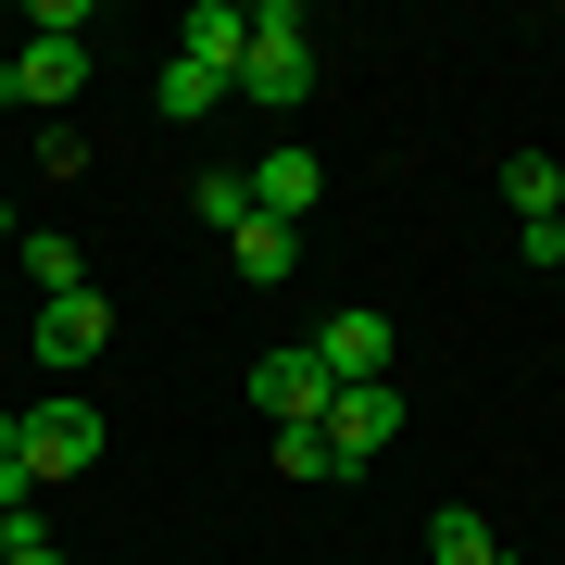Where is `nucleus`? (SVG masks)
Returning a JSON list of instances; mask_svg holds the SVG:
<instances>
[{"label": "nucleus", "mask_w": 565, "mask_h": 565, "mask_svg": "<svg viewBox=\"0 0 565 565\" xmlns=\"http://www.w3.org/2000/svg\"><path fill=\"white\" fill-rule=\"evenodd\" d=\"M88 88V39H25V51H0V114H51V102H76Z\"/></svg>", "instance_id": "obj_3"}, {"label": "nucleus", "mask_w": 565, "mask_h": 565, "mask_svg": "<svg viewBox=\"0 0 565 565\" xmlns=\"http://www.w3.org/2000/svg\"><path fill=\"white\" fill-rule=\"evenodd\" d=\"M114 340V302L102 289H63V302H39V364H88Z\"/></svg>", "instance_id": "obj_8"}, {"label": "nucleus", "mask_w": 565, "mask_h": 565, "mask_svg": "<svg viewBox=\"0 0 565 565\" xmlns=\"http://www.w3.org/2000/svg\"><path fill=\"white\" fill-rule=\"evenodd\" d=\"M25 39H88V0H25Z\"/></svg>", "instance_id": "obj_17"}, {"label": "nucleus", "mask_w": 565, "mask_h": 565, "mask_svg": "<svg viewBox=\"0 0 565 565\" xmlns=\"http://www.w3.org/2000/svg\"><path fill=\"white\" fill-rule=\"evenodd\" d=\"M13 252H25V277H39V302L88 289V252H76V239H13Z\"/></svg>", "instance_id": "obj_15"}, {"label": "nucleus", "mask_w": 565, "mask_h": 565, "mask_svg": "<svg viewBox=\"0 0 565 565\" xmlns=\"http://www.w3.org/2000/svg\"><path fill=\"white\" fill-rule=\"evenodd\" d=\"M226 264H239V277H252V289H277V277H289V264H302V226H277V214H252V226H239V239H226Z\"/></svg>", "instance_id": "obj_11"}, {"label": "nucleus", "mask_w": 565, "mask_h": 565, "mask_svg": "<svg viewBox=\"0 0 565 565\" xmlns=\"http://www.w3.org/2000/svg\"><path fill=\"white\" fill-rule=\"evenodd\" d=\"M13 565H76V553H63V541H25V553H13Z\"/></svg>", "instance_id": "obj_18"}, {"label": "nucleus", "mask_w": 565, "mask_h": 565, "mask_svg": "<svg viewBox=\"0 0 565 565\" xmlns=\"http://www.w3.org/2000/svg\"><path fill=\"white\" fill-rule=\"evenodd\" d=\"M390 352H403V327H390L377 302H340V315L315 327V364H327V377H340V390H364V377H390Z\"/></svg>", "instance_id": "obj_5"}, {"label": "nucleus", "mask_w": 565, "mask_h": 565, "mask_svg": "<svg viewBox=\"0 0 565 565\" xmlns=\"http://www.w3.org/2000/svg\"><path fill=\"white\" fill-rule=\"evenodd\" d=\"M202 226H214V239L252 226V163H202Z\"/></svg>", "instance_id": "obj_14"}, {"label": "nucleus", "mask_w": 565, "mask_h": 565, "mask_svg": "<svg viewBox=\"0 0 565 565\" xmlns=\"http://www.w3.org/2000/svg\"><path fill=\"white\" fill-rule=\"evenodd\" d=\"M503 202H515V226H553V214H565V163H553V151H515V163H503Z\"/></svg>", "instance_id": "obj_12"}, {"label": "nucleus", "mask_w": 565, "mask_h": 565, "mask_svg": "<svg viewBox=\"0 0 565 565\" xmlns=\"http://www.w3.org/2000/svg\"><path fill=\"white\" fill-rule=\"evenodd\" d=\"M239 51H252V13H239V0H202V13H189V63L239 88Z\"/></svg>", "instance_id": "obj_10"}, {"label": "nucleus", "mask_w": 565, "mask_h": 565, "mask_svg": "<svg viewBox=\"0 0 565 565\" xmlns=\"http://www.w3.org/2000/svg\"><path fill=\"white\" fill-rule=\"evenodd\" d=\"M553 226H565V214H553Z\"/></svg>", "instance_id": "obj_21"}, {"label": "nucleus", "mask_w": 565, "mask_h": 565, "mask_svg": "<svg viewBox=\"0 0 565 565\" xmlns=\"http://www.w3.org/2000/svg\"><path fill=\"white\" fill-rule=\"evenodd\" d=\"M277 478H289V490L340 478V452H327V427H277Z\"/></svg>", "instance_id": "obj_16"}, {"label": "nucleus", "mask_w": 565, "mask_h": 565, "mask_svg": "<svg viewBox=\"0 0 565 565\" xmlns=\"http://www.w3.org/2000/svg\"><path fill=\"white\" fill-rule=\"evenodd\" d=\"M390 427H403V377H364V390L327 403V452H340V478H352L364 452H390Z\"/></svg>", "instance_id": "obj_6"}, {"label": "nucleus", "mask_w": 565, "mask_h": 565, "mask_svg": "<svg viewBox=\"0 0 565 565\" xmlns=\"http://www.w3.org/2000/svg\"><path fill=\"white\" fill-rule=\"evenodd\" d=\"M13 465H25V478H88V465H102V415H88V403H39V415H13Z\"/></svg>", "instance_id": "obj_2"}, {"label": "nucleus", "mask_w": 565, "mask_h": 565, "mask_svg": "<svg viewBox=\"0 0 565 565\" xmlns=\"http://www.w3.org/2000/svg\"><path fill=\"white\" fill-rule=\"evenodd\" d=\"M302 88H315V25L289 13V0H264V13H252V51H239V102L289 114Z\"/></svg>", "instance_id": "obj_1"}, {"label": "nucleus", "mask_w": 565, "mask_h": 565, "mask_svg": "<svg viewBox=\"0 0 565 565\" xmlns=\"http://www.w3.org/2000/svg\"><path fill=\"white\" fill-rule=\"evenodd\" d=\"M0 452H13V415H0Z\"/></svg>", "instance_id": "obj_20"}, {"label": "nucleus", "mask_w": 565, "mask_h": 565, "mask_svg": "<svg viewBox=\"0 0 565 565\" xmlns=\"http://www.w3.org/2000/svg\"><path fill=\"white\" fill-rule=\"evenodd\" d=\"M315 202H327V163H315L302 139H277V151L252 163V214H277V226H302Z\"/></svg>", "instance_id": "obj_7"}, {"label": "nucleus", "mask_w": 565, "mask_h": 565, "mask_svg": "<svg viewBox=\"0 0 565 565\" xmlns=\"http://www.w3.org/2000/svg\"><path fill=\"white\" fill-rule=\"evenodd\" d=\"M252 403L277 415V427H327V403H340V377L315 364V340H289V352H264V364H252Z\"/></svg>", "instance_id": "obj_4"}, {"label": "nucleus", "mask_w": 565, "mask_h": 565, "mask_svg": "<svg viewBox=\"0 0 565 565\" xmlns=\"http://www.w3.org/2000/svg\"><path fill=\"white\" fill-rule=\"evenodd\" d=\"M226 102H239V88H226V76H202V63H163V114H177V126H202V114H226Z\"/></svg>", "instance_id": "obj_13"}, {"label": "nucleus", "mask_w": 565, "mask_h": 565, "mask_svg": "<svg viewBox=\"0 0 565 565\" xmlns=\"http://www.w3.org/2000/svg\"><path fill=\"white\" fill-rule=\"evenodd\" d=\"M13 239H25V226H13V202H0V252H13Z\"/></svg>", "instance_id": "obj_19"}, {"label": "nucleus", "mask_w": 565, "mask_h": 565, "mask_svg": "<svg viewBox=\"0 0 565 565\" xmlns=\"http://www.w3.org/2000/svg\"><path fill=\"white\" fill-rule=\"evenodd\" d=\"M427 565H515V553H503V527H490L478 503H440L427 515Z\"/></svg>", "instance_id": "obj_9"}]
</instances>
